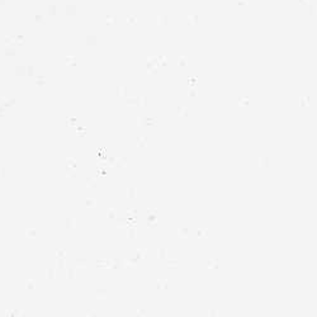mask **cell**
Listing matches in <instances>:
<instances>
[{"label":"cell","mask_w":317,"mask_h":317,"mask_svg":"<svg viewBox=\"0 0 317 317\" xmlns=\"http://www.w3.org/2000/svg\"><path fill=\"white\" fill-rule=\"evenodd\" d=\"M176 114H178L180 118H183V119H186V118L189 117V112H188V109H185L183 105H178L176 107Z\"/></svg>","instance_id":"5"},{"label":"cell","mask_w":317,"mask_h":317,"mask_svg":"<svg viewBox=\"0 0 317 317\" xmlns=\"http://www.w3.org/2000/svg\"><path fill=\"white\" fill-rule=\"evenodd\" d=\"M136 125L141 128H155L159 126V121L155 117H150V116H137L136 118Z\"/></svg>","instance_id":"1"},{"label":"cell","mask_w":317,"mask_h":317,"mask_svg":"<svg viewBox=\"0 0 317 317\" xmlns=\"http://www.w3.org/2000/svg\"><path fill=\"white\" fill-rule=\"evenodd\" d=\"M239 105H241V107L249 105V100L248 99H241V100H239Z\"/></svg>","instance_id":"15"},{"label":"cell","mask_w":317,"mask_h":317,"mask_svg":"<svg viewBox=\"0 0 317 317\" xmlns=\"http://www.w3.org/2000/svg\"><path fill=\"white\" fill-rule=\"evenodd\" d=\"M146 252H147V251L145 250V249H139V250H137V252H136V256H135V257H136V259L139 261L141 259H143V256L146 255Z\"/></svg>","instance_id":"12"},{"label":"cell","mask_w":317,"mask_h":317,"mask_svg":"<svg viewBox=\"0 0 317 317\" xmlns=\"http://www.w3.org/2000/svg\"><path fill=\"white\" fill-rule=\"evenodd\" d=\"M147 213H148V214H154V216H156V214H157V209H156V208H148Z\"/></svg>","instance_id":"17"},{"label":"cell","mask_w":317,"mask_h":317,"mask_svg":"<svg viewBox=\"0 0 317 317\" xmlns=\"http://www.w3.org/2000/svg\"><path fill=\"white\" fill-rule=\"evenodd\" d=\"M257 168L263 170H268L270 168V157L266 155H261L257 157Z\"/></svg>","instance_id":"2"},{"label":"cell","mask_w":317,"mask_h":317,"mask_svg":"<svg viewBox=\"0 0 317 317\" xmlns=\"http://www.w3.org/2000/svg\"><path fill=\"white\" fill-rule=\"evenodd\" d=\"M112 166H116L117 169H126L128 168V159L127 157H123V156H119V157H116L114 159V163Z\"/></svg>","instance_id":"3"},{"label":"cell","mask_w":317,"mask_h":317,"mask_svg":"<svg viewBox=\"0 0 317 317\" xmlns=\"http://www.w3.org/2000/svg\"><path fill=\"white\" fill-rule=\"evenodd\" d=\"M127 195L130 199H136V197H137V188L136 186H133V185H130L128 186V189H127Z\"/></svg>","instance_id":"7"},{"label":"cell","mask_w":317,"mask_h":317,"mask_svg":"<svg viewBox=\"0 0 317 317\" xmlns=\"http://www.w3.org/2000/svg\"><path fill=\"white\" fill-rule=\"evenodd\" d=\"M197 237L198 239H208V231L206 228H198L197 230Z\"/></svg>","instance_id":"10"},{"label":"cell","mask_w":317,"mask_h":317,"mask_svg":"<svg viewBox=\"0 0 317 317\" xmlns=\"http://www.w3.org/2000/svg\"><path fill=\"white\" fill-rule=\"evenodd\" d=\"M164 265H165V268H168V269H178V268H179V261L165 259L164 260Z\"/></svg>","instance_id":"6"},{"label":"cell","mask_w":317,"mask_h":317,"mask_svg":"<svg viewBox=\"0 0 317 317\" xmlns=\"http://www.w3.org/2000/svg\"><path fill=\"white\" fill-rule=\"evenodd\" d=\"M156 289H157V291L163 289V279H159V280H156Z\"/></svg>","instance_id":"16"},{"label":"cell","mask_w":317,"mask_h":317,"mask_svg":"<svg viewBox=\"0 0 317 317\" xmlns=\"http://www.w3.org/2000/svg\"><path fill=\"white\" fill-rule=\"evenodd\" d=\"M98 295L100 298H107V292L105 291H98Z\"/></svg>","instance_id":"19"},{"label":"cell","mask_w":317,"mask_h":317,"mask_svg":"<svg viewBox=\"0 0 317 317\" xmlns=\"http://www.w3.org/2000/svg\"><path fill=\"white\" fill-rule=\"evenodd\" d=\"M136 142H137V146L138 148L141 150H146L147 146H148V136H137L136 137Z\"/></svg>","instance_id":"4"},{"label":"cell","mask_w":317,"mask_h":317,"mask_svg":"<svg viewBox=\"0 0 317 317\" xmlns=\"http://www.w3.org/2000/svg\"><path fill=\"white\" fill-rule=\"evenodd\" d=\"M308 103H310V99L307 98V96H304V98L302 99V101H301V107L306 108V107H308Z\"/></svg>","instance_id":"14"},{"label":"cell","mask_w":317,"mask_h":317,"mask_svg":"<svg viewBox=\"0 0 317 317\" xmlns=\"http://www.w3.org/2000/svg\"><path fill=\"white\" fill-rule=\"evenodd\" d=\"M108 218H110V219H116L117 218V213H116V211L113 208H110L108 211Z\"/></svg>","instance_id":"13"},{"label":"cell","mask_w":317,"mask_h":317,"mask_svg":"<svg viewBox=\"0 0 317 317\" xmlns=\"http://www.w3.org/2000/svg\"><path fill=\"white\" fill-rule=\"evenodd\" d=\"M178 235L183 239H186L188 236H189V228L185 227V226H180L178 228Z\"/></svg>","instance_id":"8"},{"label":"cell","mask_w":317,"mask_h":317,"mask_svg":"<svg viewBox=\"0 0 317 317\" xmlns=\"http://www.w3.org/2000/svg\"><path fill=\"white\" fill-rule=\"evenodd\" d=\"M207 268L208 269H213V270H217L219 268V264H218V260L217 259H212L207 261Z\"/></svg>","instance_id":"9"},{"label":"cell","mask_w":317,"mask_h":317,"mask_svg":"<svg viewBox=\"0 0 317 317\" xmlns=\"http://www.w3.org/2000/svg\"><path fill=\"white\" fill-rule=\"evenodd\" d=\"M163 289H164V291H169V283H168V280H163Z\"/></svg>","instance_id":"18"},{"label":"cell","mask_w":317,"mask_h":317,"mask_svg":"<svg viewBox=\"0 0 317 317\" xmlns=\"http://www.w3.org/2000/svg\"><path fill=\"white\" fill-rule=\"evenodd\" d=\"M166 257H168V250H166V248H160L159 249V259L165 260Z\"/></svg>","instance_id":"11"}]
</instances>
